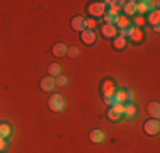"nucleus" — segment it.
Instances as JSON below:
<instances>
[{
    "mask_svg": "<svg viewBox=\"0 0 160 153\" xmlns=\"http://www.w3.org/2000/svg\"><path fill=\"white\" fill-rule=\"evenodd\" d=\"M10 133H12L10 126L7 124V122H2V124H0V138H9Z\"/></svg>",
    "mask_w": 160,
    "mask_h": 153,
    "instance_id": "nucleus-21",
    "label": "nucleus"
},
{
    "mask_svg": "<svg viewBox=\"0 0 160 153\" xmlns=\"http://www.w3.org/2000/svg\"><path fill=\"white\" fill-rule=\"evenodd\" d=\"M72 27L73 31H77V32H82V31H85V17H82V15H75L73 19H72Z\"/></svg>",
    "mask_w": 160,
    "mask_h": 153,
    "instance_id": "nucleus-6",
    "label": "nucleus"
},
{
    "mask_svg": "<svg viewBox=\"0 0 160 153\" xmlns=\"http://www.w3.org/2000/svg\"><path fill=\"white\" fill-rule=\"evenodd\" d=\"M124 107V112H123V117L124 119H133V117L136 116V107L131 104V102H126V104H123Z\"/></svg>",
    "mask_w": 160,
    "mask_h": 153,
    "instance_id": "nucleus-9",
    "label": "nucleus"
},
{
    "mask_svg": "<svg viewBox=\"0 0 160 153\" xmlns=\"http://www.w3.org/2000/svg\"><path fill=\"white\" fill-rule=\"evenodd\" d=\"M114 90H116L114 83L111 82V80H106L104 85H102V94H104V97H112V95H114Z\"/></svg>",
    "mask_w": 160,
    "mask_h": 153,
    "instance_id": "nucleus-10",
    "label": "nucleus"
},
{
    "mask_svg": "<svg viewBox=\"0 0 160 153\" xmlns=\"http://www.w3.org/2000/svg\"><path fill=\"white\" fill-rule=\"evenodd\" d=\"M143 129H145V133H147V135H150V136L157 135V133L160 131V122H158V119H153V117H152V119L145 121Z\"/></svg>",
    "mask_w": 160,
    "mask_h": 153,
    "instance_id": "nucleus-2",
    "label": "nucleus"
},
{
    "mask_svg": "<svg viewBox=\"0 0 160 153\" xmlns=\"http://www.w3.org/2000/svg\"><path fill=\"white\" fill-rule=\"evenodd\" d=\"M133 101H135V92H133V90H126V102H131V104H133Z\"/></svg>",
    "mask_w": 160,
    "mask_h": 153,
    "instance_id": "nucleus-28",
    "label": "nucleus"
},
{
    "mask_svg": "<svg viewBox=\"0 0 160 153\" xmlns=\"http://www.w3.org/2000/svg\"><path fill=\"white\" fill-rule=\"evenodd\" d=\"M123 10L126 15H135L136 14V2L135 0H129V2H124Z\"/></svg>",
    "mask_w": 160,
    "mask_h": 153,
    "instance_id": "nucleus-14",
    "label": "nucleus"
},
{
    "mask_svg": "<svg viewBox=\"0 0 160 153\" xmlns=\"http://www.w3.org/2000/svg\"><path fill=\"white\" fill-rule=\"evenodd\" d=\"M48 73L49 76H58V75H62V67H60L58 63H51L48 67Z\"/></svg>",
    "mask_w": 160,
    "mask_h": 153,
    "instance_id": "nucleus-18",
    "label": "nucleus"
},
{
    "mask_svg": "<svg viewBox=\"0 0 160 153\" xmlns=\"http://www.w3.org/2000/svg\"><path fill=\"white\" fill-rule=\"evenodd\" d=\"M104 102H106L108 106H114V104H118L116 99H114V97H104Z\"/></svg>",
    "mask_w": 160,
    "mask_h": 153,
    "instance_id": "nucleus-30",
    "label": "nucleus"
},
{
    "mask_svg": "<svg viewBox=\"0 0 160 153\" xmlns=\"http://www.w3.org/2000/svg\"><path fill=\"white\" fill-rule=\"evenodd\" d=\"M48 106H49V109L55 111V112L63 111L65 109V99H63V95H60V94L51 95V97H49V101H48Z\"/></svg>",
    "mask_w": 160,
    "mask_h": 153,
    "instance_id": "nucleus-1",
    "label": "nucleus"
},
{
    "mask_svg": "<svg viewBox=\"0 0 160 153\" xmlns=\"http://www.w3.org/2000/svg\"><path fill=\"white\" fill-rule=\"evenodd\" d=\"M114 48L116 49H124L126 48V37H123V36L114 37Z\"/></svg>",
    "mask_w": 160,
    "mask_h": 153,
    "instance_id": "nucleus-20",
    "label": "nucleus"
},
{
    "mask_svg": "<svg viewBox=\"0 0 160 153\" xmlns=\"http://www.w3.org/2000/svg\"><path fill=\"white\" fill-rule=\"evenodd\" d=\"M114 99H116L118 104H124L126 102V90H121V89H116L114 90Z\"/></svg>",
    "mask_w": 160,
    "mask_h": 153,
    "instance_id": "nucleus-16",
    "label": "nucleus"
},
{
    "mask_svg": "<svg viewBox=\"0 0 160 153\" xmlns=\"http://www.w3.org/2000/svg\"><path fill=\"white\" fill-rule=\"evenodd\" d=\"M101 32H102V36H104V37H108V39L111 37V39H112V37L118 36V27H116V26L104 24V26H102V29H101Z\"/></svg>",
    "mask_w": 160,
    "mask_h": 153,
    "instance_id": "nucleus-7",
    "label": "nucleus"
},
{
    "mask_svg": "<svg viewBox=\"0 0 160 153\" xmlns=\"http://www.w3.org/2000/svg\"><path fill=\"white\" fill-rule=\"evenodd\" d=\"M7 146H9V145H7V140H5V138H0V153L5 151Z\"/></svg>",
    "mask_w": 160,
    "mask_h": 153,
    "instance_id": "nucleus-27",
    "label": "nucleus"
},
{
    "mask_svg": "<svg viewBox=\"0 0 160 153\" xmlns=\"http://www.w3.org/2000/svg\"><path fill=\"white\" fill-rule=\"evenodd\" d=\"M106 5H109V10L114 14H118V10L123 9L124 2H119V0H112V2H106Z\"/></svg>",
    "mask_w": 160,
    "mask_h": 153,
    "instance_id": "nucleus-17",
    "label": "nucleus"
},
{
    "mask_svg": "<svg viewBox=\"0 0 160 153\" xmlns=\"http://www.w3.org/2000/svg\"><path fill=\"white\" fill-rule=\"evenodd\" d=\"M129 39L136 41V43H142V41H143V31L142 29H135V32L129 36Z\"/></svg>",
    "mask_w": 160,
    "mask_h": 153,
    "instance_id": "nucleus-23",
    "label": "nucleus"
},
{
    "mask_svg": "<svg viewBox=\"0 0 160 153\" xmlns=\"http://www.w3.org/2000/svg\"><path fill=\"white\" fill-rule=\"evenodd\" d=\"M78 48H68V55H70V56H73V58H77V56H78Z\"/></svg>",
    "mask_w": 160,
    "mask_h": 153,
    "instance_id": "nucleus-29",
    "label": "nucleus"
},
{
    "mask_svg": "<svg viewBox=\"0 0 160 153\" xmlns=\"http://www.w3.org/2000/svg\"><path fill=\"white\" fill-rule=\"evenodd\" d=\"M147 109H148V114H150L153 119H158V116H160V106H158V102H150Z\"/></svg>",
    "mask_w": 160,
    "mask_h": 153,
    "instance_id": "nucleus-13",
    "label": "nucleus"
},
{
    "mask_svg": "<svg viewBox=\"0 0 160 153\" xmlns=\"http://www.w3.org/2000/svg\"><path fill=\"white\" fill-rule=\"evenodd\" d=\"M68 53V48H67V44H63V43H56L55 46H53V55L55 56H65Z\"/></svg>",
    "mask_w": 160,
    "mask_h": 153,
    "instance_id": "nucleus-11",
    "label": "nucleus"
},
{
    "mask_svg": "<svg viewBox=\"0 0 160 153\" xmlns=\"http://www.w3.org/2000/svg\"><path fill=\"white\" fill-rule=\"evenodd\" d=\"M118 17H119V14H114V12H111V10L104 12V22H106V24H109V26H114V24H116Z\"/></svg>",
    "mask_w": 160,
    "mask_h": 153,
    "instance_id": "nucleus-15",
    "label": "nucleus"
},
{
    "mask_svg": "<svg viewBox=\"0 0 160 153\" xmlns=\"http://www.w3.org/2000/svg\"><path fill=\"white\" fill-rule=\"evenodd\" d=\"M116 26L119 27V31H121V29L129 27V21H128V17H123V15H119V17H118V21H116Z\"/></svg>",
    "mask_w": 160,
    "mask_h": 153,
    "instance_id": "nucleus-22",
    "label": "nucleus"
},
{
    "mask_svg": "<svg viewBox=\"0 0 160 153\" xmlns=\"http://www.w3.org/2000/svg\"><path fill=\"white\" fill-rule=\"evenodd\" d=\"M82 41L85 44H94L96 43V31H92V29H85V31H82Z\"/></svg>",
    "mask_w": 160,
    "mask_h": 153,
    "instance_id": "nucleus-8",
    "label": "nucleus"
},
{
    "mask_svg": "<svg viewBox=\"0 0 160 153\" xmlns=\"http://www.w3.org/2000/svg\"><path fill=\"white\" fill-rule=\"evenodd\" d=\"M136 12H138V14H145V12H148L147 0H142V2H136Z\"/></svg>",
    "mask_w": 160,
    "mask_h": 153,
    "instance_id": "nucleus-24",
    "label": "nucleus"
},
{
    "mask_svg": "<svg viewBox=\"0 0 160 153\" xmlns=\"http://www.w3.org/2000/svg\"><path fill=\"white\" fill-rule=\"evenodd\" d=\"M123 112H124L123 104H114V106H111V109H109L108 117L111 121H119L121 117H123Z\"/></svg>",
    "mask_w": 160,
    "mask_h": 153,
    "instance_id": "nucleus-3",
    "label": "nucleus"
},
{
    "mask_svg": "<svg viewBox=\"0 0 160 153\" xmlns=\"http://www.w3.org/2000/svg\"><path fill=\"white\" fill-rule=\"evenodd\" d=\"M158 21H160V12H158V9L152 10V12H150V15H148V24H152V26H157V24H158Z\"/></svg>",
    "mask_w": 160,
    "mask_h": 153,
    "instance_id": "nucleus-19",
    "label": "nucleus"
},
{
    "mask_svg": "<svg viewBox=\"0 0 160 153\" xmlns=\"http://www.w3.org/2000/svg\"><path fill=\"white\" fill-rule=\"evenodd\" d=\"M106 2H96V3H90L89 5V14L94 15V17H99V15H104L106 12Z\"/></svg>",
    "mask_w": 160,
    "mask_h": 153,
    "instance_id": "nucleus-4",
    "label": "nucleus"
},
{
    "mask_svg": "<svg viewBox=\"0 0 160 153\" xmlns=\"http://www.w3.org/2000/svg\"><path fill=\"white\" fill-rule=\"evenodd\" d=\"M104 140H106V135L101 129H94V131L90 133V141H92V143H102Z\"/></svg>",
    "mask_w": 160,
    "mask_h": 153,
    "instance_id": "nucleus-12",
    "label": "nucleus"
},
{
    "mask_svg": "<svg viewBox=\"0 0 160 153\" xmlns=\"http://www.w3.org/2000/svg\"><path fill=\"white\" fill-rule=\"evenodd\" d=\"M55 87H56V78L55 76H44V78L41 80V90L51 92V90H55Z\"/></svg>",
    "mask_w": 160,
    "mask_h": 153,
    "instance_id": "nucleus-5",
    "label": "nucleus"
},
{
    "mask_svg": "<svg viewBox=\"0 0 160 153\" xmlns=\"http://www.w3.org/2000/svg\"><path fill=\"white\" fill-rule=\"evenodd\" d=\"M135 29H136V27H131V26H129V27H126V29H121V31H118V32H119V36H123V37H126V36L129 37L133 32H135Z\"/></svg>",
    "mask_w": 160,
    "mask_h": 153,
    "instance_id": "nucleus-25",
    "label": "nucleus"
},
{
    "mask_svg": "<svg viewBox=\"0 0 160 153\" xmlns=\"http://www.w3.org/2000/svg\"><path fill=\"white\" fill-rule=\"evenodd\" d=\"M67 83H68V78H67V76H63V75H58V76H56V85L65 87Z\"/></svg>",
    "mask_w": 160,
    "mask_h": 153,
    "instance_id": "nucleus-26",
    "label": "nucleus"
},
{
    "mask_svg": "<svg viewBox=\"0 0 160 153\" xmlns=\"http://www.w3.org/2000/svg\"><path fill=\"white\" fill-rule=\"evenodd\" d=\"M135 22H136V26H143V24H145V19H143V17H136Z\"/></svg>",
    "mask_w": 160,
    "mask_h": 153,
    "instance_id": "nucleus-31",
    "label": "nucleus"
}]
</instances>
